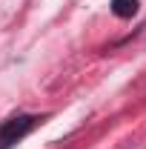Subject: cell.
<instances>
[{
  "mask_svg": "<svg viewBox=\"0 0 146 149\" xmlns=\"http://www.w3.org/2000/svg\"><path fill=\"white\" fill-rule=\"evenodd\" d=\"M37 120H40V118H35V115H17V118H9V120L0 126V149H9L12 143H17L20 138H26Z\"/></svg>",
  "mask_w": 146,
  "mask_h": 149,
  "instance_id": "1",
  "label": "cell"
},
{
  "mask_svg": "<svg viewBox=\"0 0 146 149\" xmlns=\"http://www.w3.org/2000/svg\"><path fill=\"white\" fill-rule=\"evenodd\" d=\"M112 15L115 17H135L138 15V0H112Z\"/></svg>",
  "mask_w": 146,
  "mask_h": 149,
  "instance_id": "2",
  "label": "cell"
}]
</instances>
